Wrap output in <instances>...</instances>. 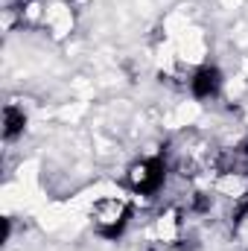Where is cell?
I'll use <instances>...</instances> for the list:
<instances>
[{
    "label": "cell",
    "instance_id": "cell-1",
    "mask_svg": "<svg viewBox=\"0 0 248 251\" xmlns=\"http://www.w3.org/2000/svg\"><path fill=\"white\" fill-rule=\"evenodd\" d=\"M131 219V204L123 196H105V199H97L94 207H91V225L97 228V234L114 240L125 231Z\"/></svg>",
    "mask_w": 248,
    "mask_h": 251
},
{
    "label": "cell",
    "instance_id": "cell-2",
    "mask_svg": "<svg viewBox=\"0 0 248 251\" xmlns=\"http://www.w3.org/2000/svg\"><path fill=\"white\" fill-rule=\"evenodd\" d=\"M167 161L161 158V155H152V158H140V161H134L131 167H128V173H125V184L131 193H137V196H155L158 190L164 187V181H167Z\"/></svg>",
    "mask_w": 248,
    "mask_h": 251
},
{
    "label": "cell",
    "instance_id": "cell-3",
    "mask_svg": "<svg viewBox=\"0 0 248 251\" xmlns=\"http://www.w3.org/2000/svg\"><path fill=\"white\" fill-rule=\"evenodd\" d=\"M187 85H190V94H193L196 100H213V97H219V91H222V73H219L216 67L204 64V67H198V70L187 79Z\"/></svg>",
    "mask_w": 248,
    "mask_h": 251
},
{
    "label": "cell",
    "instance_id": "cell-4",
    "mask_svg": "<svg viewBox=\"0 0 248 251\" xmlns=\"http://www.w3.org/2000/svg\"><path fill=\"white\" fill-rule=\"evenodd\" d=\"M24 126H26V114H24V108H18V105H6V111H3V137L12 143L18 134H24Z\"/></svg>",
    "mask_w": 248,
    "mask_h": 251
},
{
    "label": "cell",
    "instance_id": "cell-5",
    "mask_svg": "<svg viewBox=\"0 0 248 251\" xmlns=\"http://www.w3.org/2000/svg\"><path fill=\"white\" fill-rule=\"evenodd\" d=\"M44 24H47L56 35H64V32H70V26H73V15H70L67 6H53V9H47Z\"/></svg>",
    "mask_w": 248,
    "mask_h": 251
}]
</instances>
